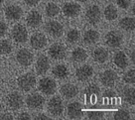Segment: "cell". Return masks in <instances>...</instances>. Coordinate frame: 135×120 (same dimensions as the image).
I'll list each match as a JSON object with an SVG mask.
<instances>
[{"mask_svg": "<svg viewBox=\"0 0 135 120\" xmlns=\"http://www.w3.org/2000/svg\"><path fill=\"white\" fill-rule=\"evenodd\" d=\"M64 14L68 17H76L80 12V6L76 3H66L63 6Z\"/></svg>", "mask_w": 135, "mask_h": 120, "instance_id": "cell-17", "label": "cell"}, {"mask_svg": "<svg viewBox=\"0 0 135 120\" xmlns=\"http://www.w3.org/2000/svg\"><path fill=\"white\" fill-rule=\"evenodd\" d=\"M104 97H108V98H112L115 96V93H114L113 91H111V90H106L105 92H104V94H103Z\"/></svg>", "mask_w": 135, "mask_h": 120, "instance_id": "cell-39", "label": "cell"}, {"mask_svg": "<svg viewBox=\"0 0 135 120\" xmlns=\"http://www.w3.org/2000/svg\"><path fill=\"white\" fill-rule=\"evenodd\" d=\"M93 69L89 64H84L76 71V77L80 82H85V81L93 77Z\"/></svg>", "mask_w": 135, "mask_h": 120, "instance_id": "cell-10", "label": "cell"}, {"mask_svg": "<svg viewBox=\"0 0 135 120\" xmlns=\"http://www.w3.org/2000/svg\"><path fill=\"white\" fill-rule=\"evenodd\" d=\"M26 21L30 27H33V28L38 27L42 23V15L38 11L33 10L28 14V16L26 18Z\"/></svg>", "mask_w": 135, "mask_h": 120, "instance_id": "cell-20", "label": "cell"}, {"mask_svg": "<svg viewBox=\"0 0 135 120\" xmlns=\"http://www.w3.org/2000/svg\"><path fill=\"white\" fill-rule=\"evenodd\" d=\"M17 62L24 67H28L33 63V54L27 50V49H21L17 52L16 55Z\"/></svg>", "mask_w": 135, "mask_h": 120, "instance_id": "cell-6", "label": "cell"}, {"mask_svg": "<svg viewBox=\"0 0 135 120\" xmlns=\"http://www.w3.org/2000/svg\"><path fill=\"white\" fill-rule=\"evenodd\" d=\"M24 1H25L26 4L29 5V6H35V5L38 4L40 0H24Z\"/></svg>", "mask_w": 135, "mask_h": 120, "instance_id": "cell-38", "label": "cell"}, {"mask_svg": "<svg viewBox=\"0 0 135 120\" xmlns=\"http://www.w3.org/2000/svg\"><path fill=\"white\" fill-rule=\"evenodd\" d=\"M99 39V33L95 30H89L86 31L84 35V42L85 44H94L97 43Z\"/></svg>", "mask_w": 135, "mask_h": 120, "instance_id": "cell-24", "label": "cell"}, {"mask_svg": "<svg viewBox=\"0 0 135 120\" xmlns=\"http://www.w3.org/2000/svg\"><path fill=\"white\" fill-rule=\"evenodd\" d=\"M93 57L95 62L99 63V64H103L108 59V53L104 48H97L93 51Z\"/></svg>", "mask_w": 135, "mask_h": 120, "instance_id": "cell-21", "label": "cell"}, {"mask_svg": "<svg viewBox=\"0 0 135 120\" xmlns=\"http://www.w3.org/2000/svg\"><path fill=\"white\" fill-rule=\"evenodd\" d=\"M114 118L118 120H123V119H130V114L127 110L124 109H120L114 113Z\"/></svg>", "mask_w": 135, "mask_h": 120, "instance_id": "cell-33", "label": "cell"}, {"mask_svg": "<svg viewBox=\"0 0 135 120\" xmlns=\"http://www.w3.org/2000/svg\"><path fill=\"white\" fill-rule=\"evenodd\" d=\"M116 2H117V5L120 8L127 9L130 6L131 0H116Z\"/></svg>", "mask_w": 135, "mask_h": 120, "instance_id": "cell-36", "label": "cell"}, {"mask_svg": "<svg viewBox=\"0 0 135 120\" xmlns=\"http://www.w3.org/2000/svg\"><path fill=\"white\" fill-rule=\"evenodd\" d=\"M123 97L124 100L129 104H134L135 103V98H134V88H130L127 87L126 89L123 91Z\"/></svg>", "mask_w": 135, "mask_h": 120, "instance_id": "cell-29", "label": "cell"}, {"mask_svg": "<svg viewBox=\"0 0 135 120\" xmlns=\"http://www.w3.org/2000/svg\"><path fill=\"white\" fill-rule=\"evenodd\" d=\"M61 93L66 98H74L79 93V88L72 83H66L61 87Z\"/></svg>", "mask_w": 135, "mask_h": 120, "instance_id": "cell-18", "label": "cell"}, {"mask_svg": "<svg viewBox=\"0 0 135 120\" xmlns=\"http://www.w3.org/2000/svg\"><path fill=\"white\" fill-rule=\"evenodd\" d=\"M131 59H132V62L134 63V52L132 53V55H131Z\"/></svg>", "mask_w": 135, "mask_h": 120, "instance_id": "cell-43", "label": "cell"}, {"mask_svg": "<svg viewBox=\"0 0 135 120\" xmlns=\"http://www.w3.org/2000/svg\"><path fill=\"white\" fill-rule=\"evenodd\" d=\"M0 119H13V116L9 113H5V114H1L0 115Z\"/></svg>", "mask_w": 135, "mask_h": 120, "instance_id": "cell-41", "label": "cell"}, {"mask_svg": "<svg viewBox=\"0 0 135 120\" xmlns=\"http://www.w3.org/2000/svg\"><path fill=\"white\" fill-rule=\"evenodd\" d=\"M46 31L53 37H61L64 33V27L58 21H49L46 24Z\"/></svg>", "mask_w": 135, "mask_h": 120, "instance_id": "cell-11", "label": "cell"}, {"mask_svg": "<svg viewBox=\"0 0 135 120\" xmlns=\"http://www.w3.org/2000/svg\"><path fill=\"white\" fill-rule=\"evenodd\" d=\"M50 68V62L46 56H40L36 63V71L38 74H44Z\"/></svg>", "mask_w": 135, "mask_h": 120, "instance_id": "cell-19", "label": "cell"}, {"mask_svg": "<svg viewBox=\"0 0 135 120\" xmlns=\"http://www.w3.org/2000/svg\"><path fill=\"white\" fill-rule=\"evenodd\" d=\"M49 55L55 60H62L66 56V49L62 44H54L49 49Z\"/></svg>", "mask_w": 135, "mask_h": 120, "instance_id": "cell-14", "label": "cell"}, {"mask_svg": "<svg viewBox=\"0 0 135 120\" xmlns=\"http://www.w3.org/2000/svg\"><path fill=\"white\" fill-rule=\"evenodd\" d=\"M30 44L35 50H41L47 45L46 36L42 33H36L30 39Z\"/></svg>", "mask_w": 135, "mask_h": 120, "instance_id": "cell-13", "label": "cell"}, {"mask_svg": "<svg viewBox=\"0 0 135 120\" xmlns=\"http://www.w3.org/2000/svg\"><path fill=\"white\" fill-rule=\"evenodd\" d=\"M12 38L17 43H25L28 39V32L25 27L21 24L14 26L12 30Z\"/></svg>", "mask_w": 135, "mask_h": 120, "instance_id": "cell-4", "label": "cell"}, {"mask_svg": "<svg viewBox=\"0 0 135 120\" xmlns=\"http://www.w3.org/2000/svg\"><path fill=\"white\" fill-rule=\"evenodd\" d=\"M45 102V99L41 94L39 93H32L30 94L27 99H26V103L30 108H41L43 106V104Z\"/></svg>", "mask_w": 135, "mask_h": 120, "instance_id": "cell-12", "label": "cell"}, {"mask_svg": "<svg viewBox=\"0 0 135 120\" xmlns=\"http://www.w3.org/2000/svg\"><path fill=\"white\" fill-rule=\"evenodd\" d=\"M68 115L72 119L80 118L83 116V108L79 102H72L68 105Z\"/></svg>", "mask_w": 135, "mask_h": 120, "instance_id": "cell-16", "label": "cell"}, {"mask_svg": "<svg viewBox=\"0 0 135 120\" xmlns=\"http://www.w3.org/2000/svg\"><path fill=\"white\" fill-rule=\"evenodd\" d=\"M7 104L12 110H18L23 105V97L19 92H12L7 96Z\"/></svg>", "mask_w": 135, "mask_h": 120, "instance_id": "cell-9", "label": "cell"}, {"mask_svg": "<svg viewBox=\"0 0 135 120\" xmlns=\"http://www.w3.org/2000/svg\"><path fill=\"white\" fill-rule=\"evenodd\" d=\"M80 2H86V1H89V0H79Z\"/></svg>", "mask_w": 135, "mask_h": 120, "instance_id": "cell-44", "label": "cell"}, {"mask_svg": "<svg viewBox=\"0 0 135 120\" xmlns=\"http://www.w3.org/2000/svg\"><path fill=\"white\" fill-rule=\"evenodd\" d=\"M80 39V32L76 30V29H72L68 32L67 35V40L72 44H75L79 41Z\"/></svg>", "mask_w": 135, "mask_h": 120, "instance_id": "cell-32", "label": "cell"}, {"mask_svg": "<svg viewBox=\"0 0 135 120\" xmlns=\"http://www.w3.org/2000/svg\"><path fill=\"white\" fill-rule=\"evenodd\" d=\"M60 11V8L58 7V5L55 4V3H49V4L46 6V14L47 16L49 17H54L56 16Z\"/></svg>", "mask_w": 135, "mask_h": 120, "instance_id": "cell-31", "label": "cell"}, {"mask_svg": "<svg viewBox=\"0 0 135 120\" xmlns=\"http://www.w3.org/2000/svg\"><path fill=\"white\" fill-rule=\"evenodd\" d=\"M53 74L58 78H66L69 76V69L65 64H57L53 69Z\"/></svg>", "mask_w": 135, "mask_h": 120, "instance_id": "cell-25", "label": "cell"}, {"mask_svg": "<svg viewBox=\"0 0 135 120\" xmlns=\"http://www.w3.org/2000/svg\"><path fill=\"white\" fill-rule=\"evenodd\" d=\"M89 119H100L103 117V113L101 111H91L88 114Z\"/></svg>", "mask_w": 135, "mask_h": 120, "instance_id": "cell-35", "label": "cell"}, {"mask_svg": "<svg viewBox=\"0 0 135 120\" xmlns=\"http://www.w3.org/2000/svg\"><path fill=\"white\" fill-rule=\"evenodd\" d=\"M56 88H57V84L55 81L50 77H44L39 82V89L47 95L55 93Z\"/></svg>", "mask_w": 135, "mask_h": 120, "instance_id": "cell-2", "label": "cell"}, {"mask_svg": "<svg viewBox=\"0 0 135 120\" xmlns=\"http://www.w3.org/2000/svg\"><path fill=\"white\" fill-rule=\"evenodd\" d=\"M30 118H31L30 115L26 112H23V113L19 114V116H18V119H30Z\"/></svg>", "mask_w": 135, "mask_h": 120, "instance_id": "cell-40", "label": "cell"}, {"mask_svg": "<svg viewBox=\"0 0 135 120\" xmlns=\"http://www.w3.org/2000/svg\"><path fill=\"white\" fill-rule=\"evenodd\" d=\"M105 43L110 48H118L122 43V36L117 31H110L105 36Z\"/></svg>", "mask_w": 135, "mask_h": 120, "instance_id": "cell-5", "label": "cell"}, {"mask_svg": "<svg viewBox=\"0 0 135 120\" xmlns=\"http://www.w3.org/2000/svg\"><path fill=\"white\" fill-rule=\"evenodd\" d=\"M117 9L115 8V6L112 4L108 5L104 9V17H105L106 20H109V21L115 20L117 18Z\"/></svg>", "mask_w": 135, "mask_h": 120, "instance_id": "cell-27", "label": "cell"}, {"mask_svg": "<svg viewBox=\"0 0 135 120\" xmlns=\"http://www.w3.org/2000/svg\"><path fill=\"white\" fill-rule=\"evenodd\" d=\"M7 31V25L4 22H0V37H3L6 34Z\"/></svg>", "mask_w": 135, "mask_h": 120, "instance_id": "cell-37", "label": "cell"}, {"mask_svg": "<svg viewBox=\"0 0 135 120\" xmlns=\"http://www.w3.org/2000/svg\"><path fill=\"white\" fill-rule=\"evenodd\" d=\"M114 64L117 66L119 69H125L128 66V60L126 55L123 52H117L114 55Z\"/></svg>", "mask_w": 135, "mask_h": 120, "instance_id": "cell-22", "label": "cell"}, {"mask_svg": "<svg viewBox=\"0 0 135 120\" xmlns=\"http://www.w3.org/2000/svg\"><path fill=\"white\" fill-rule=\"evenodd\" d=\"M119 26L120 28L123 29L125 31H133L135 28V22H134V18L131 17H125L121 19L120 22H119Z\"/></svg>", "mask_w": 135, "mask_h": 120, "instance_id": "cell-26", "label": "cell"}, {"mask_svg": "<svg viewBox=\"0 0 135 120\" xmlns=\"http://www.w3.org/2000/svg\"><path fill=\"white\" fill-rule=\"evenodd\" d=\"M12 51V45L8 40H2L0 41V53L3 55L10 54Z\"/></svg>", "mask_w": 135, "mask_h": 120, "instance_id": "cell-30", "label": "cell"}, {"mask_svg": "<svg viewBox=\"0 0 135 120\" xmlns=\"http://www.w3.org/2000/svg\"><path fill=\"white\" fill-rule=\"evenodd\" d=\"M100 14L101 13L99 7L97 5H93L88 8L86 13H85V17H86V20L89 21V23L94 25L100 20Z\"/></svg>", "mask_w": 135, "mask_h": 120, "instance_id": "cell-8", "label": "cell"}, {"mask_svg": "<svg viewBox=\"0 0 135 120\" xmlns=\"http://www.w3.org/2000/svg\"><path fill=\"white\" fill-rule=\"evenodd\" d=\"M123 79H124V82H127V83H134L135 82V72L134 69H130V71H128L125 74H124V77H123Z\"/></svg>", "mask_w": 135, "mask_h": 120, "instance_id": "cell-34", "label": "cell"}, {"mask_svg": "<svg viewBox=\"0 0 135 120\" xmlns=\"http://www.w3.org/2000/svg\"><path fill=\"white\" fill-rule=\"evenodd\" d=\"M116 81H117V73L112 69H107L101 73L100 82L104 86L111 87L115 84Z\"/></svg>", "mask_w": 135, "mask_h": 120, "instance_id": "cell-7", "label": "cell"}, {"mask_svg": "<svg viewBox=\"0 0 135 120\" xmlns=\"http://www.w3.org/2000/svg\"><path fill=\"white\" fill-rule=\"evenodd\" d=\"M22 9L17 5H9L5 9V16L9 20H19L22 16Z\"/></svg>", "mask_w": 135, "mask_h": 120, "instance_id": "cell-15", "label": "cell"}, {"mask_svg": "<svg viewBox=\"0 0 135 120\" xmlns=\"http://www.w3.org/2000/svg\"><path fill=\"white\" fill-rule=\"evenodd\" d=\"M86 58H88L86 51L84 50L83 48H76L72 53L73 61H75L76 63H83L86 60Z\"/></svg>", "mask_w": 135, "mask_h": 120, "instance_id": "cell-23", "label": "cell"}, {"mask_svg": "<svg viewBox=\"0 0 135 120\" xmlns=\"http://www.w3.org/2000/svg\"><path fill=\"white\" fill-rule=\"evenodd\" d=\"M99 92H100V89H99V87L97 84H89L84 90V94L86 95L88 98L97 97V96L99 95Z\"/></svg>", "mask_w": 135, "mask_h": 120, "instance_id": "cell-28", "label": "cell"}, {"mask_svg": "<svg viewBox=\"0 0 135 120\" xmlns=\"http://www.w3.org/2000/svg\"><path fill=\"white\" fill-rule=\"evenodd\" d=\"M2 2H3V0H0V4H2Z\"/></svg>", "mask_w": 135, "mask_h": 120, "instance_id": "cell-45", "label": "cell"}, {"mask_svg": "<svg viewBox=\"0 0 135 120\" xmlns=\"http://www.w3.org/2000/svg\"><path fill=\"white\" fill-rule=\"evenodd\" d=\"M48 110L52 115L59 116L63 113L64 105L62 99L59 96H55L53 98H51L48 102Z\"/></svg>", "mask_w": 135, "mask_h": 120, "instance_id": "cell-3", "label": "cell"}, {"mask_svg": "<svg viewBox=\"0 0 135 120\" xmlns=\"http://www.w3.org/2000/svg\"><path fill=\"white\" fill-rule=\"evenodd\" d=\"M36 83V77L32 73H25L18 78V86L24 91L32 89Z\"/></svg>", "mask_w": 135, "mask_h": 120, "instance_id": "cell-1", "label": "cell"}, {"mask_svg": "<svg viewBox=\"0 0 135 120\" xmlns=\"http://www.w3.org/2000/svg\"><path fill=\"white\" fill-rule=\"evenodd\" d=\"M35 119H37V120H43V119H46V120H48V119H50L48 116H46L45 114H39L38 116H36L35 117Z\"/></svg>", "mask_w": 135, "mask_h": 120, "instance_id": "cell-42", "label": "cell"}]
</instances>
